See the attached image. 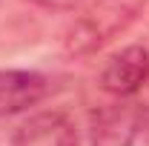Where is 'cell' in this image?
<instances>
[{
    "label": "cell",
    "instance_id": "obj_2",
    "mask_svg": "<svg viewBox=\"0 0 149 146\" xmlns=\"http://www.w3.org/2000/svg\"><path fill=\"white\" fill-rule=\"evenodd\" d=\"M143 123L138 103L126 97H115L103 103L89 117V143L92 146H132Z\"/></svg>",
    "mask_w": 149,
    "mask_h": 146
},
{
    "label": "cell",
    "instance_id": "obj_1",
    "mask_svg": "<svg viewBox=\"0 0 149 146\" xmlns=\"http://www.w3.org/2000/svg\"><path fill=\"white\" fill-rule=\"evenodd\" d=\"M149 0H92L63 32V49L72 57H86L123 35L143 15Z\"/></svg>",
    "mask_w": 149,
    "mask_h": 146
},
{
    "label": "cell",
    "instance_id": "obj_4",
    "mask_svg": "<svg viewBox=\"0 0 149 146\" xmlns=\"http://www.w3.org/2000/svg\"><path fill=\"white\" fill-rule=\"evenodd\" d=\"M12 146H80V138L69 115L37 112L17 126Z\"/></svg>",
    "mask_w": 149,
    "mask_h": 146
},
{
    "label": "cell",
    "instance_id": "obj_6",
    "mask_svg": "<svg viewBox=\"0 0 149 146\" xmlns=\"http://www.w3.org/2000/svg\"><path fill=\"white\" fill-rule=\"evenodd\" d=\"M29 3H37L43 9H57V12H69L74 6H80L83 0H29Z\"/></svg>",
    "mask_w": 149,
    "mask_h": 146
},
{
    "label": "cell",
    "instance_id": "obj_3",
    "mask_svg": "<svg viewBox=\"0 0 149 146\" xmlns=\"http://www.w3.org/2000/svg\"><path fill=\"white\" fill-rule=\"evenodd\" d=\"M149 80V52L143 46H126L112 55L100 72V86L112 97H132Z\"/></svg>",
    "mask_w": 149,
    "mask_h": 146
},
{
    "label": "cell",
    "instance_id": "obj_5",
    "mask_svg": "<svg viewBox=\"0 0 149 146\" xmlns=\"http://www.w3.org/2000/svg\"><path fill=\"white\" fill-rule=\"evenodd\" d=\"M49 89L46 77L29 69H0V117H12L32 109Z\"/></svg>",
    "mask_w": 149,
    "mask_h": 146
}]
</instances>
